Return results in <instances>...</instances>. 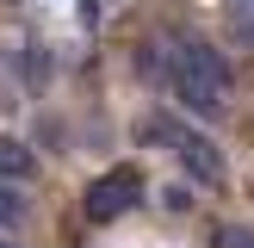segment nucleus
<instances>
[{"label": "nucleus", "mask_w": 254, "mask_h": 248, "mask_svg": "<svg viewBox=\"0 0 254 248\" xmlns=\"http://www.w3.org/2000/svg\"><path fill=\"white\" fill-rule=\"evenodd\" d=\"M25 223V192L19 180H0V230H19Z\"/></svg>", "instance_id": "nucleus-5"}, {"label": "nucleus", "mask_w": 254, "mask_h": 248, "mask_svg": "<svg viewBox=\"0 0 254 248\" xmlns=\"http://www.w3.org/2000/svg\"><path fill=\"white\" fill-rule=\"evenodd\" d=\"M31 174H37V155L19 136H0V180H31Z\"/></svg>", "instance_id": "nucleus-4"}, {"label": "nucleus", "mask_w": 254, "mask_h": 248, "mask_svg": "<svg viewBox=\"0 0 254 248\" xmlns=\"http://www.w3.org/2000/svg\"><path fill=\"white\" fill-rule=\"evenodd\" d=\"M242 12H254V0H236V19H242Z\"/></svg>", "instance_id": "nucleus-7"}, {"label": "nucleus", "mask_w": 254, "mask_h": 248, "mask_svg": "<svg viewBox=\"0 0 254 248\" xmlns=\"http://www.w3.org/2000/svg\"><path fill=\"white\" fill-rule=\"evenodd\" d=\"M143 136H168L174 155H180V168L192 174L198 186H223V174H230V168H223V155H217V143L198 136V130H180V124H168V118H149Z\"/></svg>", "instance_id": "nucleus-2"}, {"label": "nucleus", "mask_w": 254, "mask_h": 248, "mask_svg": "<svg viewBox=\"0 0 254 248\" xmlns=\"http://www.w3.org/2000/svg\"><path fill=\"white\" fill-rule=\"evenodd\" d=\"M0 248H12V242H0Z\"/></svg>", "instance_id": "nucleus-8"}, {"label": "nucleus", "mask_w": 254, "mask_h": 248, "mask_svg": "<svg viewBox=\"0 0 254 248\" xmlns=\"http://www.w3.org/2000/svg\"><path fill=\"white\" fill-rule=\"evenodd\" d=\"M168 81H174V99H180L192 118H223V112H230L236 74H230V62H223V50L205 44V37H180V44H174Z\"/></svg>", "instance_id": "nucleus-1"}, {"label": "nucleus", "mask_w": 254, "mask_h": 248, "mask_svg": "<svg viewBox=\"0 0 254 248\" xmlns=\"http://www.w3.org/2000/svg\"><path fill=\"white\" fill-rule=\"evenodd\" d=\"M211 248H254V230H242V223H217V230H211Z\"/></svg>", "instance_id": "nucleus-6"}, {"label": "nucleus", "mask_w": 254, "mask_h": 248, "mask_svg": "<svg viewBox=\"0 0 254 248\" xmlns=\"http://www.w3.org/2000/svg\"><path fill=\"white\" fill-rule=\"evenodd\" d=\"M81 205H87V217H93V223H118L124 211L143 205V174H136V168H112V174H99V180L87 186Z\"/></svg>", "instance_id": "nucleus-3"}]
</instances>
